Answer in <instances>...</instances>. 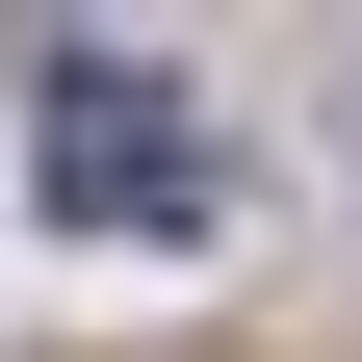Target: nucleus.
I'll use <instances>...</instances> for the list:
<instances>
[{
    "label": "nucleus",
    "mask_w": 362,
    "mask_h": 362,
    "mask_svg": "<svg viewBox=\"0 0 362 362\" xmlns=\"http://www.w3.org/2000/svg\"><path fill=\"white\" fill-rule=\"evenodd\" d=\"M26 207L181 259V233H233V156H207V104H181L129 26H52V52H26Z\"/></svg>",
    "instance_id": "f257e3e1"
}]
</instances>
